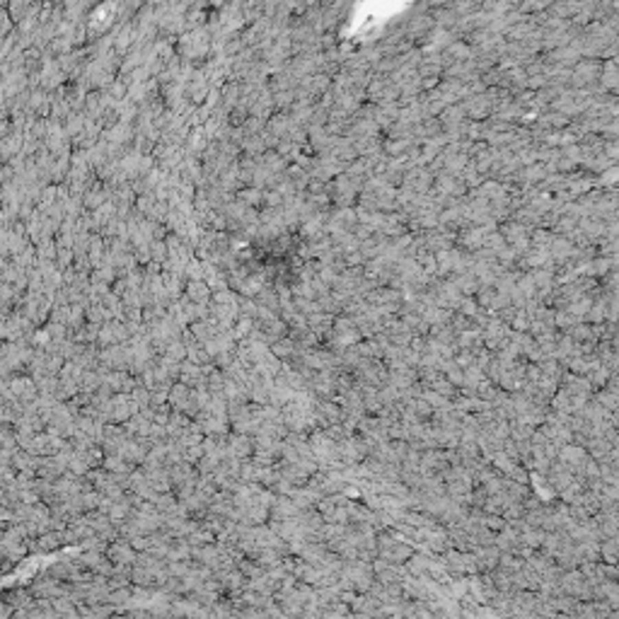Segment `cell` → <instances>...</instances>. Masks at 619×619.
<instances>
[{
	"label": "cell",
	"instance_id": "3957f363",
	"mask_svg": "<svg viewBox=\"0 0 619 619\" xmlns=\"http://www.w3.org/2000/svg\"><path fill=\"white\" fill-rule=\"evenodd\" d=\"M106 556L111 559L114 566H133L138 559L136 547H133L128 539H119V542H111L109 549H106Z\"/></svg>",
	"mask_w": 619,
	"mask_h": 619
},
{
	"label": "cell",
	"instance_id": "ba28073f",
	"mask_svg": "<svg viewBox=\"0 0 619 619\" xmlns=\"http://www.w3.org/2000/svg\"><path fill=\"white\" fill-rule=\"evenodd\" d=\"M235 603L232 598H221L216 605L211 607V619H232L235 617Z\"/></svg>",
	"mask_w": 619,
	"mask_h": 619
},
{
	"label": "cell",
	"instance_id": "30bf717a",
	"mask_svg": "<svg viewBox=\"0 0 619 619\" xmlns=\"http://www.w3.org/2000/svg\"><path fill=\"white\" fill-rule=\"evenodd\" d=\"M109 619H131V614H114V617H109Z\"/></svg>",
	"mask_w": 619,
	"mask_h": 619
},
{
	"label": "cell",
	"instance_id": "5b68a950",
	"mask_svg": "<svg viewBox=\"0 0 619 619\" xmlns=\"http://www.w3.org/2000/svg\"><path fill=\"white\" fill-rule=\"evenodd\" d=\"M63 542H66V532H63V530H49V532L36 537L34 549H39V552H54V549H58Z\"/></svg>",
	"mask_w": 619,
	"mask_h": 619
},
{
	"label": "cell",
	"instance_id": "8992f818",
	"mask_svg": "<svg viewBox=\"0 0 619 619\" xmlns=\"http://www.w3.org/2000/svg\"><path fill=\"white\" fill-rule=\"evenodd\" d=\"M116 614V607L111 605H82L80 619H109Z\"/></svg>",
	"mask_w": 619,
	"mask_h": 619
},
{
	"label": "cell",
	"instance_id": "9c48e42d",
	"mask_svg": "<svg viewBox=\"0 0 619 619\" xmlns=\"http://www.w3.org/2000/svg\"><path fill=\"white\" fill-rule=\"evenodd\" d=\"M319 619H348V603L339 600V603L329 605V607H324V609H322Z\"/></svg>",
	"mask_w": 619,
	"mask_h": 619
},
{
	"label": "cell",
	"instance_id": "7a4b0ae2",
	"mask_svg": "<svg viewBox=\"0 0 619 619\" xmlns=\"http://www.w3.org/2000/svg\"><path fill=\"white\" fill-rule=\"evenodd\" d=\"M225 450H227V458L247 460L249 455H254V438L252 436H245V433H230L225 438Z\"/></svg>",
	"mask_w": 619,
	"mask_h": 619
},
{
	"label": "cell",
	"instance_id": "52a82bcc",
	"mask_svg": "<svg viewBox=\"0 0 619 619\" xmlns=\"http://www.w3.org/2000/svg\"><path fill=\"white\" fill-rule=\"evenodd\" d=\"M133 598V585H128V588H116L109 593V598H106V605H111V607H116L119 612H124L126 609V605L131 603Z\"/></svg>",
	"mask_w": 619,
	"mask_h": 619
},
{
	"label": "cell",
	"instance_id": "6da1fadb",
	"mask_svg": "<svg viewBox=\"0 0 619 619\" xmlns=\"http://www.w3.org/2000/svg\"><path fill=\"white\" fill-rule=\"evenodd\" d=\"M216 581L221 583V590L225 598H235V595H240L242 590L249 588V581H247V576L242 574L240 569H223L216 574Z\"/></svg>",
	"mask_w": 619,
	"mask_h": 619
},
{
	"label": "cell",
	"instance_id": "277c9868",
	"mask_svg": "<svg viewBox=\"0 0 619 619\" xmlns=\"http://www.w3.org/2000/svg\"><path fill=\"white\" fill-rule=\"evenodd\" d=\"M30 590L36 600H58L66 595V583H60V581H56L49 576V578L34 581Z\"/></svg>",
	"mask_w": 619,
	"mask_h": 619
}]
</instances>
